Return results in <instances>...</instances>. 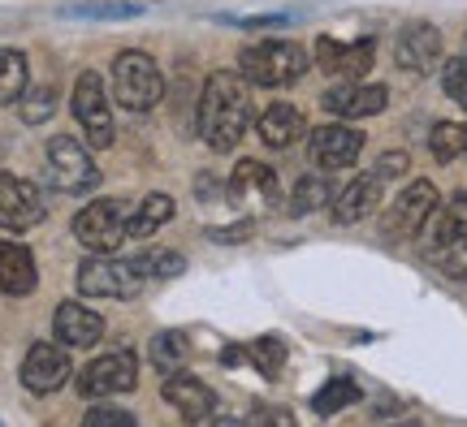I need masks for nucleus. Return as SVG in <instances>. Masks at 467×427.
<instances>
[{
  "label": "nucleus",
  "instance_id": "1",
  "mask_svg": "<svg viewBox=\"0 0 467 427\" xmlns=\"http://www.w3.org/2000/svg\"><path fill=\"white\" fill-rule=\"evenodd\" d=\"M251 121V99L247 86L234 78L230 69L208 74V83L200 91V134L213 151H234L238 138L247 134Z\"/></svg>",
  "mask_w": 467,
  "mask_h": 427
},
{
  "label": "nucleus",
  "instance_id": "2",
  "mask_svg": "<svg viewBox=\"0 0 467 427\" xmlns=\"http://www.w3.org/2000/svg\"><path fill=\"white\" fill-rule=\"evenodd\" d=\"M238 69L243 78L255 86H290L303 78L307 69V52L290 39H265V44H251L238 56Z\"/></svg>",
  "mask_w": 467,
  "mask_h": 427
},
{
  "label": "nucleus",
  "instance_id": "3",
  "mask_svg": "<svg viewBox=\"0 0 467 427\" xmlns=\"http://www.w3.org/2000/svg\"><path fill=\"white\" fill-rule=\"evenodd\" d=\"M113 91L130 113H148L165 96V78H161V69H156V61H151L148 52L126 48V52H117V61H113Z\"/></svg>",
  "mask_w": 467,
  "mask_h": 427
},
{
  "label": "nucleus",
  "instance_id": "4",
  "mask_svg": "<svg viewBox=\"0 0 467 427\" xmlns=\"http://www.w3.org/2000/svg\"><path fill=\"white\" fill-rule=\"evenodd\" d=\"M74 238L83 242L91 255H109L130 238V203L121 198H96L74 216Z\"/></svg>",
  "mask_w": 467,
  "mask_h": 427
},
{
  "label": "nucleus",
  "instance_id": "5",
  "mask_svg": "<svg viewBox=\"0 0 467 427\" xmlns=\"http://www.w3.org/2000/svg\"><path fill=\"white\" fill-rule=\"evenodd\" d=\"M48 178H52V186L66 190V195H87V190L100 186V168H96V160L87 156V147L78 138L57 134L48 143Z\"/></svg>",
  "mask_w": 467,
  "mask_h": 427
},
{
  "label": "nucleus",
  "instance_id": "6",
  "mask_svg": "<svg viewBox=\"0 0 467 427\" xmlns=\"http://www.w3.org/2000/svg\"><path fill=\"white\" fill-rule=\"evenodd\" d=\"M48 212V203L39 195V186H31L26 178H14V173H0V225L9 233H26L35 229Z\"/></svg>",
  "mask_w": 467,
  "mask_h": 427
},
{
  "label": "nucleus",
  "instance_id": "7",
  "mask_svg": "<svg viewBox=\"0 0 467 427\" xmlns=\"http://www.w3.org/2000/svg\"><path fill=\"white\" fill-rule=\"evenodd\" d=\"M74 117L83 126L91 147H109L113 143V113H109V91H104L100 74H83L74 86Z\"/></svg>",
  "mask_w": 467,
  "mask_h": 427
},
{
  "label": "nucleus",
  "instance_id": "8",
  "mask_svg": "<svg viewBox=\"0 0 467 427\" xmlns=\"http://www.w3.org/2000/svg\"><path fill=\"white\" fill-rule=\"evenodd\" d=\"M139 384V362L126 350H113V354H100L83 367L78 376V393L83 397H109V393H130Z\"/></svg>",
  "mask_w": 467,
  "mask_h": 427
},
{
  "label": "nucleus",
  "instance_id": "9",
  "mask_svg": "<svg viewBox=\"0 0 467 427\" xmlns=\"http://www.w3.org/2000/svg\"><path fill=\"white\" fill-rule=\"evenodd\" d=\"M433 212H437V186L424 178L411 181L407 190H399L394 208L385 212V238H416Z\"/></svg>",
  "mask_w": 467,
  "mask_h": 427
},
{
  "label": "nucleus",
  "instance_id": "10",
  "mask_svg": "<svg viewBox=\"0 0 467 427\" xmlns=\"http://www.w3.org/2000/svg\"><path fill=\"white\" fill-rule=\"evenodd\" d=\"M139 268L121 259H83L78 268V294L91 298H134L139 294Z\"/></svg>",
  "mask_w": 467,
  "mask_h": 427
},
{
  "label": "nucleus",
  "instance_id": "11",
  "mask_svg": "<svg viewBox=\"0 0 467 427\" xmlns=\"http://www.w3.org/2000/svg\"><path fill=\"white\" fill-rule=\"evenodd\" d=\"M377 61V48H372V39H355V44H342V39H329V35H320L317 39V66L325 74H334L342 83L350 78H364L368 69Z\"/></svg>",
  "mask_w": 467,
  "mask_h": 427
},
{
  "label": "nucleus",
  "instance_id": "12",
  "mask_svg": "<svg viewBox=\"0 0 467 427\" xmlns=\"http://www.w3.org/2000/svg\"><path fill=\"white\" fill-rule=\"evenodd\" d=\"M230 203L238 208H251V212H265L277 203V173L260 160H243V165L230 173Z\"/></svg>",
  "mask_w": 467,
  "mask_h": 427
},
{
  "label": "nucleus",
  "instance_id": "13",
  "mask_svg": "<svg viewBox=\"0 0 467 427\" xmlns=\"http://www.w3.org/2000/svg\"><path fill=\"white\" fill-rule=\"evenodd\" d=\"M66 380H69V359L61 345L39 341L26 350V359H22V384L31 393H57Z\"/></svg>",
  "mask_w": 467,
  "mask_h": 427
},
{
  "label": "nucleus",
  "instance_id": "14",
  "mask_svg": "<svg viewBox=\"0 0 467 427\" xmlns=\"http://www.w3.org/2000/svg\"><path fill=\"white\" fill-rule=\"evenodd\" d=\"M307 151L320 168H350L364 151V134L350 130V126H320L307 138Z\"/></svg>",
  "mask_w": 467,
  "mask_h": 427
},
{
  "label": "nucleus",
  "instance_id": "15",
  "mask_svg": "<svg viewBox=\"0 0 467 427\" xmlns=\"http://www.w3.org/2000/svg\"><path fill=\"white\" fill-rule=\"evenodd\" d=\"M381 181H385L381 173H364V178H355L350 186H342L334 195V203H329L337 225H359L364 216L377 212V203H381V195H385Z\"/></svg>",
  "mask_w": 467,
  "mask_h": 427
},
{
  "label": "nucleus",
  "instance_id": "16",
  "mask_svg": "<svg viewBox=\"0 0 467 427\" xmlns=\"http://www.w3.org/2000/svg\"><path fill=\"white\" fill-rule=\"evenodd\" d=\"M399 66L411 74H429L441 66V35L429 22H411L399 35Z\"/></svg>",
  "mask_w": 467,
  "mask_h": 427
},
{
  "label": "nucleus",
  "instance_id": "17",
  "mask_svg": "<svg viewBox=\"0 0 467 427\" xmlns=\"http://www.w3.org/2000/svg\"><path fill=\"white\" fill-rule=\"evenodd\" d=\"M385 86H368L359 78H350L347 86H334V91H325V108L337 117H347V121H359V117H372L385 108Z\"/></svg>",
  "mask_w": 467,
  "mask_h": 427
},
{
  "label": "nucleus",
  "instance_id": "18",
  "mask_svg": "<svg viewBox=\"0 0 467 427\" xmlns=\"http://www.w3.org/2000/svg\"><path fill=\"white\" fill-rule=\"evenodd\" d=\"M52 329H57V337L66 345L87 350V345H96L104 337V320L91 307H83V302H61L57 315H52Z\"/></svg>",
  "mask_w": 467,
  "mask_h": 427
},
{
  "label": "nucleus",
  "instance_id": "19",
  "mask_svg": "<svg viewBox=\"0 0 467 427\" xmlns=\"http://www.w3.org/2000/svg\"><path fill=\"white\" fill-rule=\"evenodd\" d=\"M35 259L26 247H17V242H0V294L9 298H26L35 290Z\"/></svg>",
  "mask_w": 467,
  "mask_h": 427
},
{
  "label": "nucleus",
  "instance_id": "20",
  "mask_svg": "<svg viewBox=\"0 0 467 427\" xmlns=\"http://www.w3.org/2000/svg\"><path fill=\"white\" fill-rule=\"evenodd\" d=\"M165 402L182 414V419H191V423H200V419L213 414V389H208L203 380H195V376H182V371H178V376H169Z\"/></svg>",
  "mask_w": 467,
  "mask_h": 427
},
{
  "label": "nucleus",
  "instance_id": "21",
  "mask_svg": "<svg viewBox=\"0 0 467 427\" xmlns=\"http://www.w3.org/2000/svg\"><path fill=\"white\" fill-rule=\"evenodd\" d=\"M255 130H260V138L268 147H290L303 134V113L295 104H268L260 113V121H255Z\"/></svg>",
  "mask_w": 467,
  "mask_h": 427
},
{
  "label": "nucleus",
  "instance_id": "22",
  "mask_svg": "<svg viewBox=\"0 0 467 427\" xmlns=\"http://www.w3.org/2000/svg\"><path fill=\"white\" fill-rule=\"evenodd\" d=\"M148 354H151V367H156L161 376H178L186 362H191V337H186L182 329L156 332L148 345Z\"/></svg>",
  "mask_w": 467,
  "mask_h": 427
},
{
  "label": "nucleus",
  "instance_id": "23",
  "mask_svg": "<svg viewBox=\"0 0 467 427\" xmlns=\"http://www.w3.org/2000/svg\"><path fill=\"white\" fill-rule=\"evenodd\" d=\"M334 195H337V186L325 178V173H307V178H299L295 195H290V212L307 216V212H317V208H329Z\"/></svg>",
  "mask_w": 467,
  "mask_h": 427
},
{
  "label": "nucleus",
  "instance_id": "24",
  "mask_svg": "<svg viewBox=\"0 0 467 427\" xmlns=\"http://www.w3.org/2000/svg\"><path fill=\"white\" fill-rule=\"evenodd\" d=\"M173 216V198L169 195H148L139 208L130 212V238H151V233Z\"/></svg>",
  "mask_w": 467,
  "mask_h": 427
},
{
  "label": "nucleus",
  "instance_id": "25",
  "mask_svg": "<svg viewBox=\"0 0 467 427\" xmlns=\"http://www.w3.org/2000/svg\"><path fill=\"white\" fill-rule=\"evenodd\" d=\"M22 91H26V56L0 48V104H17Z\"/></svg>",
  "mask_w": 467,
  "mask_h": 427
},
{
  "label": "nucleus",
  "instance_id": "26",
  "mask_svg": "<svg viewBox=\"0 0 467 427\" xmlns=\"http://www.w3.org/2000/svg\"><path fill=\"white\" fill-rule=\"evenodd\" d=\"M143 280H173L186 272V259L178 250H143L139 259H130Z\"/></svg>",
  "mask_w": 467,
  "mask_h": 427
},
{
  "label": "nucleus",
  "instance_id": "27",
  "mask_svg": "<svg viewBox=\"0 0 467 427\" xmlns=\"http://www.w3.org/2000/svg\"><path fill=\"white\" fill-rule=\"evenodd\" d=\"M429 151H433L441 165H451L454 156H467V126L463 121H441V126H433Z\"/></svg>",
  "mask_w": 467,
  "mask_h": 427
},
{
  "label": "nucleus",
  "instance_id": "28",
  "mask_svg": "<svg viewBox=\"0 0 467 427\" xmlns=\"http://www.w3.org/2000/svg\"><path fill=\"white\" fill-rule=\"evenodd\" d=\"M350 402H359V384H355V380H347V376H337V380H329L317 397H312V411H317V414H334V411H342V406H350Z\"/></svg>",
  "mask_w": 467,
  "mask_h": 427
},
{
  "label": "nucleus",
  "instance_id": "29",
  "mask_svg": "<svg viewBox=\"0 0 467 427\" xmlns=\"http://www.w3.org/2000/svg\"><path fill=\"white\" fill-rule=\"evenodd\" d=\"M17 113H22V121H26V126L48 121V117L57 113V91H52V86H26V91H22V99H17Z\"/></svg>",
  "mask_w": 467,
  "mask_h": 427
},
{
  "label": "nucleus",
  "instance_id": "30",
  "mask_svg": "<svg viewBox=\"0 0 467 427\" xmlns=\"http://www.w3.org/2000/svg\"><path fill=\"white\" fill-rule=\"evenodd\" d=\"M247 359L260 367V376L277 380L282 376V362H285V345L277 341V337H255V341L247 345Z\"/></svg>",
  "mask_w": 467,
  "mask_h": 427
},
{
  "label": "nucleus",
  "instance_id": "31",
  "mask_svg": "<svg viewBox=\"0 0 467 427\" xmlns=\"http://www.w3.org/2000/svg\"><path fill=\"white\" fill-rule=\"evenodd\" d=\"M429 259H433L446 277L467 280V233H463V238H454V242H446V247L437 250V255H429Z\"/></svg>",
  "mask_w": 467,
  "mask_h": 427
},
{
  "label": "nucleus",
  "instance_id": "32",
  "mask_svg": "<svg viewBox=\"0 0 467 427\" xmlns=\"http://www.w3.org/2000/svg\"><path fill=\"white\" fill-rule=\"evenodd\" d=\"M441 86H446V96H451L459 108H467V56L446 61V69H441Z\"/></svg>",
  "mask_w": 467,
  "mask_h": 427
},
{
  "label": "nucleus",
  "instance_id": "33",
  "mask_svg": "<svg viewBox=\"0 0 467 427\" xmlns=\"http://www.w3.org/2000/svg\"><path fill=\"white\" fill-rule=\"evenodd\" d=\"M139 5H66V17H134Z\"/></svg>",
  "mask_w": 467,
  "mask_h": 427
},
{
  "label": "nucleus",
  "instance_id": "34",
  "mask_svg": "<svg viewBox=\"0 0 467 427\" xmlns=\"http://www.w3.org/2000/svg\"><path fill=\"white\" fill-rule=\"evenodd\" d=\"M87 423L91 427H134V414L113 411V406H91V411H87Z\"/></svg>",
  "mask_w": 467,
  "mask_h": 427
},
{
  "label": "nucleus",
  "instance_id": "35",
  "mask_svg": "<svg viewBox=\"0 0 467 427\" xmlns=\"http://www.w3.org/2000/svg\"><path fill=\"white\" fill-rule=\"evenodd\" d=\"M221 22H234V26H251V31H273V26H285L290 17H285V14H255V17H221Z\"/></svg>",
  "mask_w": 467,
  "mask_h": 427
},
{
  "label": "nucleus",
  "instance_id": "36",
  "mask_svg": "<svg viewBox=\"0 0 467 427\" xmlns=\"http://www.w3.org/2000/svg\"><path fill=\"white\" fill-rule=\"evenodd\" d=\"M208 238H213V242H243V238H251V216L238 220V229H213Z\"/></svg>",
  "mask_w": 467,
  "mask_h": 427
},
{
  "label": "nucleus",
  "instance_id": "37",
  "mask_svg": "<svg viewBox=\"0 0 467 427\" xmlns=\"http://www.w3.org/2000/svg\"><path fill=\"white\" fill-rule=\"evenodd\" d=\"M402 168H407L402 151H389V160H381V168H377V173H381V178H394V173H402Z\"/></svg>",
  "mask_w": 467,
  "mask_h": 427
}]
</instances>
